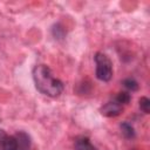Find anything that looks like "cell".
<instances>
[{
  "label": "cell",
  "instance_id": "obj_9",
  "mask_svg": "<svg viewBox=\"0 0 150 150\" xmlns=\"http://www.w3.org/2000/svg\"><path fill=\"white\" fill-rule=\"evenodd\" d=\"M114 100H115L116 102H118L120 104L124 105V104H128V103L131 101V95H130L128 91H121V93H118V94L115 96Z\"/></svg>",
  "mask_w": 150,
  "mask_h": 150
},
{
  "label": "cell",
  "instance_id": "obj_1",
  "mask_svg": "<svg viewBox=\"0 0 150 150\" xmlns=\"http://www.w3.org/2000/svg\"><path fill=\"white\" fill-rule=\"evenodd\" d=\"M35 88L48 97H57L62 94L64 84L61 80L54 76L50 68L46 64H38L32 71Z\"/></svg>",
  "mask_w": 150,
  "mask_h": 150
},
{
  "label": "cell",
  "instance_id": "obj_5",
  "mask_svg": "<svg viewBox=\"0 0 150 150\" xmlns=\"http://www.w3.org/2000/svg\"><path fill=\"white\" fill-rule=\"evenodd\" d=\"M16 142V150H29L30 148V136L25 131H18L14 135Z\"/></svg>",
  "mask_w": 150,
  "mask_h": 150
},
{
  "label": "cell",
  "instance_id": "obj_6",
  "mask_svg": "<svg viewBox=\"0 0 150 150\" xmlns=\"http://www.w3.org/2000/svg\"><path fill=\"white\" fill-rule=\"evenodd\" d=\"M74 146H75V150H97L96 146H94V144L90 142V139L86 136L76 137Z\"/></svg>",
  "mask_w": 150,
  "mask_h": 150
},
{
  "label": "cell",
  "instance_id": "obj_3",
  "mask_svg": "<svg viewBox=\"0 0 150 150\" xmlns=\"http://www.w3.org/2000/svg\"><path fill=\"white\" fill-rule=\"evenodd\" d=\"M100 111L105 117H116L123 111V105L120 104L118 102H116L115 100H112V101H109L105 104H103L101 107Z\"/></svg>",
  "mask_w": 150,
  "mask_h": 150
},
{
  "label": "cell",
  "instance_id": "obj_2",
  "mask_svg": "<svg viewBox=\"0 0 150 150\" xmlns=\"http://www.w3.org/2000/svg\"><path fill=\"white\" fill-rule=\"evenodd\" d=\"M94 60L96 63V70H95L96 79L103 82L110 81L112 77V63L110 59L105 54L97 52L94 55Z\"/></svg>",
  "mask_w": 150,
  "mask_h": 150
},
{
  "label": "cell",
  "instance_id": "obj_10",
  "mask_svg": "<svg viewBox=\"0 0 150 150\" xmlns=\"http://www.w3.org/2000/svg\"><path fill=\"white\" fill-rule=\"evenodd\" d=\"M139 103V109L144 112V114H149L150 112V100L146 96H142L138 101Z\"/></svg>",
  "mask_w": 150,
  "mask_h": 150
},
{
  "label": "cell",
  "instance_id": "obj_8",
  "mask_svg": "<svg viewBox=\"0 0 150 150\" xmlns=\"http://www.w3.org/2000/svg\"><path fill=\"white\" fill-rule=\"evenodd\" d=\"M121 83L123 84L124 88H127V89L130 90V91H136V90H138V88H139L138 82H137L135 79H132V77H127V79L122 80Z\"/></svg>",
  "mask_w": 150,
  "mask_h": 150
},
{
  "label": "cell",
  "instance_id": "obj_4",
  "mask_svg": "<svg viewBox=\"0 0 150 150\" xmlns=\"http://www.w3.org/2000/svg\"><path fill=\"white\" fill-rule=\"evenodd\" d=\"M0 150H16L14 135H7L2 129H0Z\"/></svg>",
  "mask_w": 150,
  "mask_h": 150
},
{
  "label": "cell",
  "instance_id": "obj_11",
  "mask_svg": "<svg viewBox=\"0 0 150 150\" xmlns=\"http://www.w3.org/2000/svg\"><path fill=\"white\" fill-rule=\"evenodd\" d=\"M52 32H53V35L55 36V39H62L64 36V29L60 25H55L53 27Z\"/></svg>",
  "mask_w": 150,
  "mask_h": 150
},
{
  "label": "cell",
  "instance_id": "obj_7",
  "mask_svg": "<svg viewBox=\"0 0 150 150\" xmlns=\"http://www.w3.org/2000/svg\"><path fill=\"white\" fill-rule=\"evenodd\" d=\"M120 129H121L122 135H123L125 138H128V139L134 138V137H135V135H136L134 127H132L129 122H122V123L120 124Z\"/></svg>",
  "mask_w": 150,
  "mask_h": 150
}]
</instances>
